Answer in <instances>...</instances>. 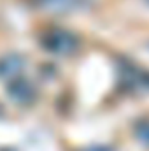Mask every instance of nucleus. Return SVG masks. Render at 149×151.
Masks as SVG:
<instances>
[{
    "label": "nucleus",
    "instance_id": "nucleus-6",
    "mask_svg": "<svg viewBox=\"0 0 149 151\" xmlns=\"http://www.w3.org/2000/svg\"><path fill=\"white\" fill-rule=\"evenodd\" d=\"M135 137L140 144L149 148V119H140L135 125Z\"/></svg>",
    "mask_w": 149,
    "mask_h": 151
},
{
    "label": "nucleus",
    "instance_id": "nucleus-7",
    "mask_svg": "<svg viewBox=\"0 0 149 151\" xmlns=\"http://www.w3.org/2000/svg\"><path fill=\"white\" fill-rule=\"evenodd\" d=\"M148 2H149V0H148Z\"/></svg>",
    "mask_w": 149,
    "mask_h": 151
},
{
    "label": "nucleus",
    "instance_id": "nucleus-3",
    "mask_svg": "<svg viewBox=\"0 0 149 151\" xmlns=\"http://www.w3.org/2000/svg\"><path fill=\"white\" fill-rule=\"evenodd\" d=\"M7 93L18 104H32L35 100V97H37L35 86L23 76L7 83Z\"/></svg>",
    "mask_w": 149,
    "mask_h": 151
},
{
    "label": "nucleus",
    "instance_id": "nucleus-4",
    "mask_svg": "<svg viewBox=\"0 0 149 151\" xmlns=\"http://www.w3.org/2000/svg\"><path fill=\"white\" fill-rule=\"evenodd\" d=\"M25 69H27V60L18 53H7L0 58V79L7 83L16 77H21Z\"/></svg>",
    "mask_w": 149,
    "mask_h": 151
},
{
    "label": "nucleus",
    "instance_id": "nucleus-1",
    "mask_svg": "<svg viewBox=\"0 0 149 151\" xmlns=\"http://www.w3.org/2000/svg\"><path fill=\"white\" fill-rule=\"evenodd\" d=\"M42 46L46 51L58 55V56H69L77 51L79 39L75 34L65 28H51L42 35Z\"/></svg>",
    "mask_w": 149,
    "mask_h": 151
},
{
    "label": "nucleus",
    "instance_id": "nucleus-5",
    "mask_svg": "<svg viewBox=\"0 0 149 151\" xmlns=\"http://www.w3.org/2000/svg\"><path fill=\"white\" fill-rule=\"evenodd\" d=\"M37 7L47 9V11H74L82 7V4H86V0H34Z\"/></svg>",
    "mask_w": 149,
    "mask_h": 151
},
{
    "label": "nucleus",
    "instance_id": "nucleus-2",
    "mask_svg": "<svg viewBox=\"0 0 149 151\" xmlns=\"http://www.w3.org/2000/svg\"><path fill=\"white\" fill-rule=\"evenodd\" d=\"M119 79L125 88L137 93H149V70L130 60L119 62Z\"/></svg>",
    "mask_w": 149,
    "mask_h": 151
}]
</instances>
